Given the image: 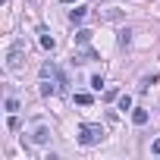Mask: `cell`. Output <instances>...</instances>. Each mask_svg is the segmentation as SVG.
Returning a JSON list of instances; mask_svg holds the SVG:
<instances>
[{
    "instance_id": "6da1fadb",
    "label": "cell",
    "mask_w": 160,
    "mask_h": 160,
    "mask_svg": "<svg viewBox=\"0 0 160 160\" xmlns=\"http://www.w3.org/2000/svg\"><path fill=\"white\" fill-rule=\"evenodd\" d=\"M104 126H98V122H85L82 129H78V144H85V148H91V144H101L104 141Z\"/></svg>"
},
{
    "instance_id": "7a4b0ae2",
    "label": "cell",
    "mask_w": 160,
    "mask_h": 160,
    "mask_svg": "<svg viewBox=\"0 0 160 160\" xmlns=\"http://www.w3.org/2000/svg\"><path fill=\"white\" fill-rule=\"evenodd\" d=\"M22 60H25V44L16 41V44L10 47V53H7V69H10V72H19V69H22Z\"/></svg>"
},
{
    "instance_id": "3957f363",
    "label": "cell",
    "mask_w": 160,
    "mask_h": 160,
    "mask_svg": "<svg viewBox=\"0 0 160 160\" xmlns=\"http://www.w3.org/2000/svg\"><path fill=\"white\" fill-rule=\"evenodd\" d=\"M91 60H98L94 50H75V63H91Z\"/></svg>"
},
{
    "instance_id": "277c9868",
    "label": "cell",
    "mask_w": 160,
    "mask_h": 160,
    "mask_svg": "<svg viewBox=\"0 0 160 160\" xmlns=\"http://www.w3.org/2000/svg\"><path fill=\"white\" fill-rule=\"evenodd\" d=\"M57 91H60V85H53L50 78H44V82H41V94H44V98H50V94H57Z\"/></svg>"
},
{
    "instance_id": "5b68a950",
    "label": "cell",
    "mask_w": 160,
    "mask_h": 160,
    "mask_svg": "<svg viewBox=\"0 0 160 160\" xmlns=\"http://www.w3.org/2000/svg\"><path fill=\"white\" fill-rule=\"evenodd\" d=\"M132 122L135 126H144L148 122V110H132Z\"/></svg>"
},
{
    "instance_id": "8992f818",
    "label": "cell",
    "mask_w": 160,
    "mask_h": 160,
    "mask_svg": "<svg viewBox=\"0 0 160 160\" xmlns=\"http://www.w3.org/2000/svg\"><path fill=\"white\" fill-rule=\"evenodd\" d=\"M85 13H88L85 7H75V10L69 13V19H72V22H82V19H85Z\"/></svg>"
},
{
    "instance_id": "52a82bcc",
    "label": "cell",
    "mask_w": 160,
    "mask_h": 160,
    "mask_svg": "<svg viewBox=\"0 0 160 160\" xmlns=\"http://www.w3.org/2000/svg\"><path fill=\"white\" fill-rule=\"evenodd\" d=\"M75 41H78V44H88V41H91V32H88V28H78V32H75Z\"/></svg>"
},
{
    "instance_id": "ba28073f",
    "label": "cell",
    "mask_w": 160,
    "mask_h": 160,
    "mask_svg": "<svg viewBox=\"0 0 160 160\" xmlns=\"http://www.w3.org/2000/svg\"><path fill=\"white\" fill-rule=\"evenodd\" d=\"M129 44H132V32L122 28V32H119V47H129Z\"/></svg>"
},
{
    "instance_id": "9c48e42d",
    "label": "cell",
    "mask_w": 160,
    "mask_h": 160,
    "mask_svg": "<svg viewBox=\"0 0 160 160\" xmlns=\"http://www.w3.org/2000/svg\"><path fill=\"white\" fill-rule=\"evenodd\" d=\"M47 138H50V132H47V129H44V126H41V129H38V132H35V141H38V144H44V141H47Z\"/></svg>"
},
{
    "instance_id": "30bf717a",
    "label": "cell",
    "mask_w": 160,
    "mask_h": 160,
    "mask_svg": "<svg viewBox=\"0 0 160 160\" xmlns=\"http://www.w3.org/2000/svg\"><path fill=\"white\" fill-rule=\"evenodd\" d=\"M75 104H78V107H88V104H91V94H75Z\"/></svg>"
},
{
    "instance_id": "8fae6325",
    "label": "cell",
    "mask_w": 160,
    "mask_h": 160,
    "mask_svg": "<svg viewBox=\"0 0 160 160\" xmlns=\"http://www.w3.org/2000/svg\"><path fill=\"white\" fill-rule=\"evenodd\" d=\"M53 44H57V41H53L50 35H41V47H47V50H53Z\"/></svg>"
},
{
    "instance_id": "7c38bea8",
    "label": "cell",
    "mask_w": 160,
    "mask_h": 160,
    "mask_svg": "<svg viewBox=\"0 0 160 160\" xmlns=\"http://www.w3.org/2000/svg\"><path fill=\"white\" fill-rule=\"evenodd\" d=\"M132 107V98L129 94H119V110H129Z\"/></svg>"
},
{
    "instance_id": "4fadbf2b",
    "label": "cell",
    "mask_w": 160,
    "mask_h": 160,
    "mask_svg": "<svg viewBox=\"0 0 160 160\" xmlns=\"http://www.w3.org/2000/svg\"><path fill=\"white\" fill-rule=\"evenodd\" d=\"M91 88H94V91L104 88V78H101V75H91Z\"/></svg>"
},
{
    "instance_id": "5bb4252c",
    "label": "cell",
    "mask_w": 160,
    "mask_h": 160,
    "mask_svg": "<svg viewBox=\"0 0 160 160\" xmlns=\"http://www.w3.org/2000/svg\"><path fill=\"white\" fill-rule=\"evenodd\" d=\"M7 110H10V113H16V110H19V104H16V98H7Z\"/></svg>"
},
{
    "instance_id": "9a60e30c",
    "label": "cell",
    "mask_w": 160,
    "mask_h": 160,
    "mask_svg": "<svg viewBox=\"0 0 160 160\" xmlns=\"http://www.w3.org/2000/svg\"><path fill=\"white\" fill-rule=\"evenodd\" d=\"M113 98H119V94H116V88H107V91H104V101H113Z\"/></svg>"
},
{
    "instance_id": "2e32d148",
    "label": "cell",
    "mask_w": 160,
    "mask_h": 160,
    "mask_svg": "<svg viewBox=\"0 0 160 160\" xmlns=\"http://www.w3.org/2000/svg\"><path fill=\"white\" fill-rule=\"evenodd\" d=\"M154 154H160V138H157V141H154Z\"/></svg>"
},
{
    "instance_id": "e0dca14e",
    "label": "cell",
    "mask_w": 160,
    "mask_h": 160,
    "mask_svg": "<svg viewBox=\"0 0 160 160\" xmlns=\"http://www.w3.org/2000/svg\"><path fill=\"white\" fill-rule=\"evenodd\" d=\"M63 3H72V0H63Z\"/></svg>"
}]
</instances>
